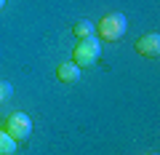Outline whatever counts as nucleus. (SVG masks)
I'll return each mask as SVG.
<instances>
[{
  "label": "nucleus",
  "instance_id": "f257e3e1",
  "mask_svg": "<svg viewBox=\"0 0 160 155\" xmlns=\"http://www.w3.org/2000/svg\"><path fill=\"white\" fill-rule=\"evenodd\" d=\"M126 27H128V22H126V16L123 13H118V11H112V13H104L102 19H99V24H96V32L102 35L104 40H120L123 35H126Z\"/></svg>",
  "mask_w": 160,
  "mask_h": 155
},
{
  "label": "nucleus",
  "instance_id": "f03ea898",
  "mask_svg": "<svg viewBox=\"0 0 160 155\" xmlns=\"http://www.w3.org/2000/svg\"><path fill=\"white\" fill-rule=\"evenodd\" d=\"M99 56H102V46H99L96 38L78 40L72 48V64H78V67H91L99 62Z\"/></svg>",
  "mask_w": 160,
  "mask_h": 155
},
{
  "label": "nucleus",
  "instance_id": "7ed1b4c3",
  "mask_svg": "<svg viewBox=\"0 0 160 155\" xmlns=\"http://www.w3.org/2000/svg\"><path fill=\"white\" fill-rule=\"evenodd\" d=\"M3 131L11 139H16V142H24V139H29V134H32V121H29V115H24V112H13V115L6 118Z\"/></svg>",
  "mask_w": 160,
  "mask_h": 155
},
{
  "label": "nucleus",
  "instance_id": "20e7f679",
  "mask_svg": "<svg viewBox=\"0 0 160 155\" xmlns=\"http://www.w3.org/2000/svg\"><path fill=\"white\" fill-rule=\"evenodd\" d=\"M136 51L142 54V56H147V59H158L160 56V35L158 32L142 35V38L136 40Z\"/></svg>",
  "mask_w": 160,
  "mask_h": 155
},
{
  "label": "nucleus",
  "instance_id": "39448f33",
  "mask_svg": "<svg viewBox=\"0 0 160 155\" xmlns=\"http://www.w3.org/2000/svg\"><path fill=\"white\" fill-rule=\"evenodd\" d=\"M56 78L62 83H78L80 80V67H78V64H72V62H62L56 67Z\"/></svg>",
  "mask_w": 160,
  "mask_h": 155
},
{
  "label": "nucleus",
  "instance_id": "423d86ee",
  "mask_svg": "<svg viewBox=\"0 0 160 155\" xmlns=\"http://www.w3.org/2000/svg\"><path fill=\"white\" fill-rule=\"evenodd\" d=\"M93 32H96V27H93L88 19H78V22L72 24V35L78 38V40H86V38H93Z\"/></svg>",
  "mask_w": 160,
  "mask_h": 155
},
{
  "label": "nucleus",
  "instance_id": "0eeeda50",
  "mask_svg": "<svg viewBox=\"0 0 160 155\" xmlns=\"http://www.w3.org/2000/svg\"><path fill=\"white\" fill-rule=\"evenodd\" d=\"M16 147H19V142H16V139H11L3 128H0V155H13V152H16Z\"/></svg>",
  "mask_w": 160,
  "mask_h": 155
},
{
  "label": "nucleus",
  "instance_id": "6e6552de",
  "mask_svg": "<svg viewBox=\"0 0 160 155\" xmlns=\"http://www.w3.org/2000/svg\"><path fill=\"white\" fill-rule=\"evenodd\" d=\"M11 96V86H8L6 80H0V102H3V99H8Z\"/></svg>",
  "mask_w": 160,
  "mask_h": 155
},
{
  "label": "nucleus",
  "instance_id": "1a4fd4ad",
  "mask_svg": "<svg viewBox=\"0 0 160 155\" xmlns=\"http://www.w3.org/2000/svg\"><path fill=\"white\" fill-rule=\"evenodd\" d=\"M3 6H6V0H0V8H3Z\"/></svg>",
  "mask_w": 160,
  "mask_h": 155
},
{
  "label": "nucleus",
  "instance_id": "9d476101",
  "mask_svg": "<svg viewBox=\"0 0 160 155\" xmlns=\"http://www.w3.org/2000/svg\"><path fill=\"white\" fill-rule=\"evenodd\" d=\"M149 155H158V152H149Z\"/></svg>",
  "mask_w": 160,
  "mask_h": 155
},
{
  "label": "nucleus",
  "instance_id": "9b49d317",
  "mask_svg": "<svg viewBox=\"0 0 160 155\" xmlns=\"http://www.w3.org/2000/svg\"><path fill=\"white\" fill-rule=\"evenodd\" d=\"M0 128H3V126H0Z\"/></svg>",
  "mask_w": 160,
  "mask_h": 155
}]
</instances>
